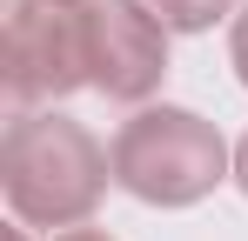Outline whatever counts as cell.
Here are the masks:
<instances>
[{
	"mask_svg": "<svg viewBox=\"0 0 248 241\" xmlns=\"http://www.w3.org/2000/svg\"><path fill=\"white\" fill-rule=\"evenodd\" d=\"M228 60H235V80L248 87V7L228 20Z\"/></svg>",
	"mask_w": 248,
	"mask_h": 241,
	"instance_id": "8992f818",
	"label": "cell"
},
{
	"mask_svg": "<svg viewBox=\"0 0 248 241\" xmlns=\"http://www.w3.org/2000/svg\"><path fill=\"white\" fill-rule=\"evenodd\" d=\"M101 54V0H14L7 7V94L14 107H61L94 87Z\"/></svg>",
	"mask_w": 248,
	"mask_h": 241,
	"instance_id": "3957f363",
	"label": "cell"
},
{
	"mask_svg": "<svg viewBox=\"0 0 248 241\" xmlns=\"http://www.w3.org/2000/svg\"><path fill=\"white\" fill-rule=\"evenodd\" d=\"M114 181V154L61 107H27L7 120L0 141V195L20 228H81Z\"/></svg>",
	"mask_w": 248,
	"mask_h": 241,
	"instance_id": "6da1fadb",
	"label": "cell"
},
{
	"mask_svg": "<svg viewBox=\"0 0 248 241\" xmlns=\"http://www.w3.org/2000/svg\"><path fill=\"white\" fill-rule=\"evenodd\" d=\"M235 188H242V195H248V134H242V141H235Z\"/></svg>",
	"mask_w": 248,
	"mask_h": 241,
	"instance_id": "ba28073f",
	"label": "cell"
},
{
	"mask_svg": "<svg viewBox=\"0 0 248 241\" xmlns=\"http://www.w3.org/2000/svg\"><path fill=\"white\" fill-rule=\"evenodd\" d=\"M114 188L134 195L141 208H195L221 181H235V148L221 141V127L195 107L148 101L114 127Z\"/></svg>",
	"mask_w": 248,
	"mask_h": 241,
	"instance_id": "7a4b0ae2",
	"label": "cell"
},
{
	"mask_svg": "<svg viewBox=\"0 0 248 241\" xmlns=\"http://www.w3.org/2000/svg\"><path fill=\"white\" fill-rule=\"evenodd\" d=\"M168 80V20L141 0H101V54L94 87L121 107H148Z\"/></svg>",
	"mask_w": 248,
	"mask_h": 241,
	"instance_id": "277c9868",
	"label": "cell"
},
{
	"mask_svg": "<svg viewBox=\"0 0 248 241\" xmlns=\"http://www.w3.org/2000/svg\"><path fill=\"white\" fill-rule=\"evenodd\" d=\"M141 7L161 14L168 34H208L215 20H235V14H242L235 0H141Z\"/></svg>",
	"mask_w": 248,
	"mask_h": 241,
	"instance_id": "5b68a950",
	"label": "cell"
},
{
	"mask_svg": "<svg viewBox=\"0 0 248 241\" xmlns=\"http://www.w3.org/2000/svg\"><path fill=\"white\" fill-rule=\"evenodd\" d=\"M47 241H114V235L94 228V221H81V228H61V235H47Z\"/></svg>",
	"mask_w": 248,
	"mask_h": 241,
	"instance_id": "52a82bcc",
	"label": "cell"
},
{
	"mask_svg": "<svg viewBox=\"0 0 248 241\" xmlns=\"http://www.w3.org/2000/svg\"><path fill=\"white\" fill-rule=\"evenodd\" d=\"M7 241H27V228H20V221H14V228H7Z\"/></svg>",
	"mask_w": 248,
	"mask_h": 241,
	"instance_id": "9c48e42d",
	"label": "cell"
}]
</instances>
